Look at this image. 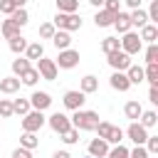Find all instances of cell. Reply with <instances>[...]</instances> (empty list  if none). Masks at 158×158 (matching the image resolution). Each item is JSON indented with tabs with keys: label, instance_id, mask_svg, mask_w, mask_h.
Instances as JSON below:
<instances>
[{
	"label": "cell",
	"instance_id": "1",
	"mask_svg": "<svg viewBox=\"0 0 158 158\" xmlns=\"http://www.w3.org/2000/svg\"><path fill=\"white\" fill-rule=\"evenodd\" d=\"M69 121H72V128H77V131H94L99 126V114L79 109V111H74V116Z\"/></svg>",
	"mask_w": 158,
	"mask_h": 158
},
{
	"label": "cell",
	"instance_id": "2",
	"mask_svg": "<svg viewBox=\"0 0 158 158\" xmlns=\"http://www.w3.org/2000/svg\"><path fill=\"white\" fill-rule=\"evenodd\" d=\"M52 25L64 30V32H74V30H81V17L77 12H57Z\"/></svg>",
	"mask_w": 158,
	"mask_h": 158
},
{
	"label": "cell",
	"instance_id": "3",
	"mask_svg": "<svg viewBox=\"0 0 158 158\" xmlns=\"http://www.w3.org/2000/svg\"><path fill=\"white\" fill-rule=\"evenodd\" d=\"M94 131H99V138H104L106 143H114V146H118V143L123 141V131H121L118 126H111V123H106V121H99V126H96Z\"/></svg>",
	"mask_w": 158,
	"mask_h": 158
},
{
	"label": "cell",
	"instance_id": "4",
	"mask_svg": "<svg viewBox=\"0 0 158 158\" xmlns=\"http://www.w3.org/2000/svg\"><path fill=\"white\" fill-rule=\"evenodd\" d=\"M118 44H121V52H126L128 57H133V54H138L143 49V42H141V37L136 32H126L123 40H118Z\"/></svg>",
	"mask_w": 158,
	"mask_h": 158
},
{
	"label": "cell",
	"instance_id": "5",
	"mask_svg": "<svg viewBox=\"0 0 158 158\" xmlns=\"http://www.w3.org/2000/svg\"><path fill=\"white\" fill-rule=\"evenodd\" d=\"M44 114L42 111H30V114H25V118H22V131H27V133H37L42 126H44Z\"/></svg>",
	"mask_w": 158,
	"mask_h": 158
},
{
	"label": "cell",
	"instance_id": "6",
	"mask_svg": "<svg viewBox=\"0 0 158 158\" xmlns=\"http://www.w3.org/2000/svg\"><path fill=\"white\" fill-rule=\"evenodd\" d=\"M54 64H57V69H74L79 64V52L77 49H62L59 57L54 59Z\"/></svg>",
	"mask_w": 158,
	"mask_h": 158
},
{
	"label": "cell",
	"instance_id": "7",
	"mask_svg": "<svg viewBox=\"0 0 158 158\" xmlns=\"http://www.w3.org/2000/svg\"><path fill=\"white\" fill-rule=\"evenodd\" d=\"M37 74H40V79L54 81V79H57V64H54V59L40 57V59H37Z\"/></svg>",
	"mask_w": 158,
	"mask_h": 158
},
{
	"label": "cell",
	"instance_id": "8",
	"mask_svg": "<svg viewBox=\"0 0 158 158\" xmlns=\"http://www.w3.org/2000/svg\"><path fill=\"white\" fill-rule=\"evenodd\" d=\"M47 123H49V128L54 131V133H64V131H69L72 128V121H69V116L67 114H62V111H54L49 118H47Z\"/></svg>",
	"mask_w": 158,
	"mask_h": 158
},
{
	"label": "cell",
	"instance_id": "9",
	"mask_svg": "<svg viewBox=\"0 0 158 158\" xmlns=\"http://www.w3.org/2000/svg\"><path fill=\"white\" fill-rule=\"evenodd\" d=\"M106 57H109L106 62H109V67H111L114 72H126V69L131 67V57H128L126 52H121V49H118V52H111V54H106Z\"/></svg>",
	"mask_w": 158,
	"mask_h": 158
},
{
	"label": "cell",
	"instance_id": "10",
	"mask_svg": "<svg viewBox=\"0 0 158 158\" xmlns=\"http://www.w3.org/2000/svg\"><path fill=\"white\" fill-rule=\"evenodd\" d=\"M64 106L69 109V111H79L81 106H84V101H86V94H81V91H77V89H72V91H67L64 94Z\"/></svg>",
	"mask_w": 158,
	"mask_h": 158
},
{
	"label": "cell",
	"instance_id": "11",
	"mask_svg": "<svg viewBox=\"0 0 158 158\" xmlns=\"http://www.w3.org/2000/svg\"><path fill=\"white\" fill-rule=\"evenodd\" d=\"M126 136H128L136 146H143V143H146V138H148V131H146L138 121H131V126L126 128Z\"/></svg>",
	"mask_w": 158,
	"mask_h": 158
},
{
	"label": "cell",
	"instance_id": "12",
	"mask_svg": "<svg viewBox=\"0 0 158 158\" xmlns=\"http://www.w3.org/2000/svg\"><path fill=\"white\" fill-rule=\"evenodd\" d=\"M30 106H32L35 111H44V109L52 106V96H49L47 91H35V94L30 96Z\"/></svg>",
	"mask_w": 158,
	"mask_h": 158
},
{
	"label": "cell",
	"instance_id": "13",
	"mask_svg": "<svg viewBox=\"0 0 158 158\" xmlns=\"http://www.w3.org/2000/svg\"><path fill=\"white\" fill-rule=\"evenodd\" d=\"M106 153H109V143L104 138H94L89 143V156L91 158H106Z\"/></svg>",
	"mask_w": 158,
	"mask_h": 158
},
{
	"label": "cell",
	"instance_id": "14",
	"mask_svg": "<svg viewBox=\"0 0 158 158\" xmlns=\"http://www.w3.org/2000/svg\"><path fill=\"white\" fill-rule=\"evenodd\" d=\"M109 81H111V86H114L116 91H128V89H131V81H128L126 72H114Z\"/></svg>",
	"mask_w": 158,
	"mask_h": 158
},
{
	"label": "cell",
	"instance_id": "15",
	"mask_svg": "<svg viewBox=\"0 0 158 158\" xmlns=\"http://www.w3.org/2000/svg\"><path fill=\"white\" fill-rule=\"evenodd\" d=\"M114 27H116L121 35L131 32V17H128V12H116V17H114Z\"/></svg>",
	"mask_w": 158,
	"mask_h": 158
},
{
	"label": "cell",
	"instance_id": "16",
	"mask_svg": "<svg viewBox=\"0 0 158 158\" xmlns=\"http://www.w3.org/2000/svg\"><path fill=\"white\" fill-rule=\"evenodd\" d=\"M52 44L62 52V49H69V44H72V37H69V32H64V30H59V32H54L52 35Z\"/></svg>",
	"mask_w": 158,
	"mask_h": 158
},
{
	"label": "cell",
	"instance_id": "17",
	"mask_svg": "<svg viewBox=\"0 0 158 158\" xmlns=\"http://www.w3.org/2000/svg\"><path fill=\"white\" fill-rule=\"evenodd\" d=\"M114 12H109V10H99L96 15H94V25L96 27H111L114 25Z\"/></svg>",
	"mask_w": 158,
	"mask_h": 158
},
{
	"label": "cell",
	"instance_id": "18",
	"mask_svg": "<svg viewBox=\"0 0 158 158\" xmlns=\"http://www.w3.org/2000/svg\"><path fill=\"white\" fill-rule=\"evenodd\" d=\"M141 42H148V44H156V40H158V27L156 25H143L141 27Z\"/></svg>",
	"mask_w": 158,
	"mask_h": 158
},
{
	"label": "cell",
	"instance_id": "19",
	"mask_svg": "<svg viewBox=\"0 0 158 158\" xmlns=\"http://www.w3.org/2000/svg\"><path fill=\"white\" fill-rule=\"evenodd\" d=\"M99 89V79L94 77V74H86L84 79H81V86H79V91L81 94H94Z\"/></svg>",
	"mask_w": 158,
	"mask_h": 158
},
{
	"label": "cell",
	"instance_id": "20",
	"mask_svg": "<svg viewBox=\"0 0 158 158\" xmlns=\"http://www.w3.org/2000/svg\"><path fill=\"white\" fill-rule=\"evenodd\" d=\"M20 89V79L17 77H5V79H0V91L2 94H15Z\"/></svg>",
	"mask_w": 158,
	"mask_h": 158
},
{
	"label": "cell",
	"instance_id": "21",
	"mask_svg": "<svg viewBox=\"0 0 158 158\" xmlns=\"http://www.w3.org/2000/svg\"><path fill=\"white\" fill-rule=\"evenodd\" d=\"M123 114H126V118L138 121V118H141V114H143V106H141L138 101H128V104L123 106Z\"/></svg>",
	"mask_w": 158,
	"mask_h": 158
},
{
	"label": "cell",
	"instance_id": "22",
	"mask_svg": "<svg viewBox=\"0 0 158 158\" xmlns=\"http://www.w3.org/2000/svg\"><path fill=\"white\" fill-rule=\"evenodd\" d=\"M0 35H2L5 40H12V37H17V35H20V27L7 17V20L2 22V27H0Z\"/></svg>",
	"mask_w": 158,
	"mask_h": 158
},
{
	"label": "cell",
	"instance_id": "23",
	"mask_svg": "<svg viewBox=\"0 0 158 158\" xmlns=\"http://www.w3.org/2000/svg\"><path fill=\"white\" fill-rule=\"evenodd\" d=\"M40 146V138L35 136V133H27V131H22V136H20V148H27V151H32V148H37Z\"/></svg>",
	"mask_w": 158,
	"mask_h": 158
},
{
	"label": "cell",
	"instance_id": "24",
	"mask_svg": "<svg viewBox=\"0 0 158 158\" xmlns=\"http://www.w3.org/2000/svg\"><path fill=\"white\" fill-rule=\"evenodd\" d=\"M128 17H131V27H143V25H148V15H146V10H141V7L133 10Z\"/></svg>",
	"mask_w": 158,
	"mask_h": 158
},
{
	"label": "cell",
	"instance_id": "25",
	"mask_svg": "<svg viewBox=\"0 0 158 158\" xmlns=\"http://www.w3.org/2000/svg\"><path fill=\"white\" fill-rule=\"evenodd\" d=\"M40 57H44V47H42L40 42L27 44V49H25V59H40Z\"/></svg>",
	"mask_w": 158,
	"mask_h": 158
},
{
	"label": "cell",
	"instance_id": "26",
	"mask_svg": "<svg viewBox=\"0 0 158 158\" xmlns=\"http://www.w3.org/2000/svg\"><path fill=\"white\" fill-rule=\"evenodd\" d=\"M10 20H12L17 27H25V25L30 22V15H27V10H25V7H17V10L10 15Z\"/></svg>",
	"mask_w": 158,
	"mask_h": 158
},
{
	"label": "cell",
	"instance_id": "27",
	"mask_svg": "<svg viewBox=\"0 0 158 158\" xmlns=\"http://www.w3.org/2000/svg\"><path fill=\"white\" fill-rule=\"evenodd\" d=\"M143 79L151 84V86H158V64H148L143 69Z\"/></svg>",
	"mask_w": 158,
	"mask_h": 158
},
{
	"label": "cell",
	"instance_id": "28",
	"mask_svg": "<svg viewBox=\"0 0 158 158\" xmlns=\"http://www.w3.org/2000/svg\"><path fill=\"white\" fill-rule=\"evenodd\" d=\"M57 2V12H77L79 10V0H54Z\"/></svg>",
	"mask_w": 158,
	"mask_h": 158
},
{
	"label": "cell",
	"instance_id": "29",
	"mask_svg": "<svg viewBox=\"0 0 158 158\" xmlns=\"http://www.w3.org/2000/svg\"><path fill=\"white\" fill-rule=\"evenodd\" d=\"M27 44H30V42H27L22 35H17V37H12V40H10V52L20 54V52H25V49H27Z\"/></svg>",
	"mask_w": 158,
	"mask_h": 158
},
{
	"label": "cell",
	"instance_id": "30",
	"mask_svg": "<svg viewBox=\"0 0 158 158\" xmlns=\"http://www.w3.org/2000/svg\"><path fill=\"white\" fill-rule=\"evenodd\" d=\"M27 69H30V59H25V57H17V59H12V74H15V77L25 74Z\"/></svg>",
	"mask_w": 158,
	"mask_h": 158
},
{
	"label": "cell",
	"instance_id": "31",
	"mask_svg": "<svg viewBox=\"0 0 158 158\" xmlns=\"http://www.w3.org/2000/svg\"><path fill=\"white\" fill-rule=\"evenodd\" d=\"M126 77H128L131 84H141V81H143V69L136 67V64H131V67L126 69Z\"/></svg>",
	"mask_w": 158,
	"mask_h": 158
},
{
	"label": "cell",
	"instance_id": "32",
	"mask_svg": "<svg viewBox=\"0 0 158 158\" xmlns=\"http://www.w3.org/2000/svg\"><path fill=\"white\" fill-rule=\"evenodd\" d=\"M17 79H20V84H27V86H35V84H37V79H40V74H37V69H32V67H30V69H27L25 74H20Z\"/></svg>",
	"mask_w": 158,
	"mask_h": 158
},
{
	"label": "cell",
	"instance_id": "33",
	"mask_svg": "<svg viewBox=\"0 0 158 158\" xmlns=\"http://www.w3.org/2000/svg\"><path fill=\"white\" fill-rule=\"evenodd\" d=\"M101 49H104L106 54H111V52H118V49H121V44H118V37H104V42H101Z\"/></svg>",
	"mask_w": 158,
	"mask_h": 158
},
{
	"label": "cell",
	"instance_id": "34",
	"mask_svg": "<svg viewBox=\"0 0 158 158\" xmlns=\"http://www.w3.org/2000/svg\"><path fill=\"white\" fill-rule=\"evenodd\" d=\"M12 111L20 114V116L30 114V99H15V101H12Z\"/></svg>",
	"mask_w": 158,
	"mask_h": 158
},
{
	"label": "cell",
	"instance_id": "35",
	"mask_svg": "<svg viewBox=\"0 0 158 158\" xmlns=\"http://www.w3.org/2000/svg\"><path fill=\"white\" fill-rule=\"evenodd\" d=\"M158 123V114L156 111H143L141 114V126L143 128H151V126H156Z\"/></svg>",
	"mask_w": 158,
	"mask_h": 158
},
{
	"label": "cell",
	"instance_id": "36",
	"mask_svg": "<svg viewBox=\"0 0 158 158\" xmlns=\"http://www.w3.org/2000/svg\"><path fill=\"white\" fill-rule=\"evenodd\" d=\"M0 116H2V118L15 116V111H12V101H10V99H0Z\"/></svg>",
	"mask_w": 158,
	"mask_h": 158
},
{
	"label": "cell",
	"instance_id": "37",
	"mask_svg": "<svg viewBox=\"0 0 158 158\" xmlns=\"http://www.w3.org/2000/svg\"><path fill=\"white\" fill-rule=\"evenodd\" d=\"M106 158H128V148L118 143V146H114V148L106 153Z\"/></svg>",
	"mask_w": 158,
	"mask_h": 158
},
{
	"label": "cell",
	"instance_id": "38",
	"mask_svg": "<svg viewBox=\"0 0 158 158\" xmlns=\"http://www.w3.org/2000/svg\"><path fill=\"white\" fill-rule=\"evenodd\" d=\"M62 141H64L67 146H74V143L79 141V131H77V128H69V131H64V133H62Z\"/></svg>",
	"mask_w": 158,
	"mask_h": 158
},
{
	"label": "cell",
	"instance_id": "39",
	"mask_svg": "<svg viewBox=\"0 0 158 158\" xmlns=\"http://www.w3.org/2000/svg\"><path fill=\"white\" fill-rule=\"evenodd\" d=\"M146 62H148V64H158V44H148V49H146Z\"/></svg>",
	"mask_w": 158,
	"mask_h": 158
},
{
	"label": "cell",
	"instance_id": "40",
	"mask_svg": "<svg viewBox=\"0 0 158 158\" xmlns=\"http://www.w3.org/2000/svg\"><path fill=\"white\" fill-rule=\"evenodd\" d=\"M57 30H54V25L52 22H44V25H40V37H44V40H52V35H54Z\"/></svg>",
	"mask_w": 158,
	"mask_h": 158
},
{
	"label": "cell",
	"instance_id": "41",
	"mask_svg": "<svg viewBox=\"0 0 158 158\" xmlns=\"http://www.w3.org/2000/svg\"><path fill=\"white\" fill-rule=\"evenodd\" d=\"M146 151H148V156L158 153V136H148L146 138Z\"/></svg>",
	"mask_w": 158,
	"mask_h": 158
},
{
	"label": "cell",
	"instance_id": "42",
	"mask_svg": "<svg viewBox=\"0 0 158 158\" xmlns=\"http://www.w3.org/2000/svg\"><path fill=\"white\" fill-rule=\"evenodd\" d=\"M15 10H17V7H15L12 0H0V12H2V15H12Z\"/></svg>",
	"mask_w": 158,
	"mask_h": 158
},
{
	"label": "cell",
	"instance_id": "43",
	"mask_svg": "<svg viewBox=\"0 0 158 158\" xmlns=\"http://www.w3.org/2000/svg\"><path fill=\"white\" fill-rule=\"evenodd\" d=\"M104 10H109V12H121V2L118 0H104Z\"/></svg>",
	"mask_w": 158,
	"mask_h": 158
},
{
	"label": "cell",
	"instance_id": "44",
	"mask_svg": "<svg viewBox=\"0 0 158 158\" xmlns=\"http://www.w3.org/2000/svg\"><path fill=\"white\" fill-rule=\"evenodd\" d=\"M128 158H151V156H148V151L143 146H136L133 151H128Z\"/></svg>",
	"mask_w": 158,
	"mask_h": 158
},
{
	"label": "cell",
	"instance_id": "45",
	"mask_svg": "<svg viewBox=\"0 0 158 158\" xmlns=\"http://www.w3.org/2000/svg\"><path fill=\"white\" fill-rule=\"evenodd\" d=\"M148 20H153V22H158V0H151V7H148Z\"/></svg>",
	"mask_w": 158,
	"mask_h": 158
},
{
	"label": "cell",
	"instance_id": "46",
	"mask_svg": "<svg viewBox=\"0 0 158 158\" xmlns=\"http://www.w3.org/2000/svg\"><path fill=\"white\" fill-rule=\"evenodd\" d=\"M12 158H32V151H27V148H15V151H12Z\"/></svg>",
	"mask_w": 158,
	"mask_h": 158
},
{
	"label": "cell",
	"instance_id": "47",
	"mask_svg": "<svg viewBox=\"0 0 158 158\" xmlns=\"http://www.w3.org/2000/svg\"><path fill=\"white\" fill-rule=\"evenodd\" d=\"M148 101H151V104H158V86H151V91H148Z\"/></svg>",
	"mask_w": 158,
	"mask_h": 158
},
{
	"label": "cell",
	"instance_id": "48",
	"mask_svg": "<svg viewBox=\"0 0 158 158\" xmlns=\"http://www.w3.org/2000/svg\"><path fill=\"white\" fill-rule=\"evenodd\" d=\"M123 2H126L131 10H138V7H141V0H123Z\"/></svg>",
	"mask_w": 158,
	"mask_h": 158
},
{
	"label": "cell",
	"instance_id": "49",
	"mask_svg": "<svg viewBox=\"0 0 158 158\" xmlns=\"http://www.w3.org/2000/svg\"><path fill=\"white\" fill-rule=\"evenodd\" d=\"M52 158H72V156H69V153H67V151H57V153H54V156H52Z\"/></svg>",
	"mask_w": 158,
	"mask_h": 158
},
{
	"label": "cell",
	"instance_id": "50",
	"mask_svg": "<svg viewBox=\"0 0 158 158\" xmlns=\"http://www.w3.org/2000/svg\"><path fill=\"white\" fill-rule=\"evenodd\" d=\"M12 2H15V7H25V2H27V0H12Z\"/></svg>",
	"mask_w": 158,
	"mask_h": 158
},
{
	"label": "cell",
	"instance_id": "51",
	"mask_svg": "<svg viewBox=\"0 0 158 158\" xmlns=\"http://www.w3.org/2000/svg\"><path fill=\"white\" fill-rule=\"evenodd\" d=\"M89 2H91L94 7H101V5H104V0H89Z\"/></svg>",
	"mask_w": 158,
	"mask_h": 158
},
{
	"label": "cell",
	"instance_id": "52",
	"mask_svg": "<svg viewBox=\"0 0 158 158\" xmlns=\"http://www.w3.org/2000/svg\"><path fill=\"white\" fill-rule=\"evenodd\" d=\"M84 158H91V156H84Z\"/></svg>",
	"mask_w": 158,
	"mask_h": 158
}]
</instances>
